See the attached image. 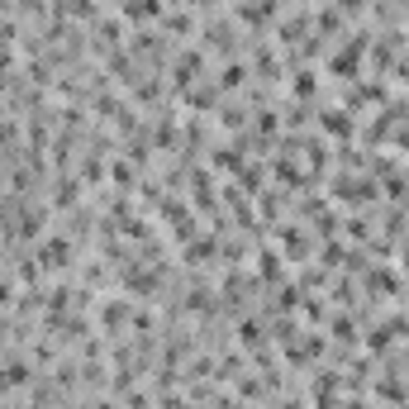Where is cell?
<instances>
[{"mask_svg": "<svg viewBox=\"0 0 409 409\" xmlns=\"http://www.w3.org/2000/svg\"><path fill=\"white\" fill-rule=\"evenodd\" d=\"M109 176H114V186H124V191H134L138 186V171L129 162H114V171H109Z\"/></svg>", "mask_w": 409, "mask_h": 409, "instance_id": "5b68a950", "label": "cell"}, {"mask_svg": "<svg viewBox=\"0 0 409 409\" xmlns=\"http://www.w3.org/2000/svg\"><path fill=\"white\" fill-rule=\"evenodd\" d=\"M72 262V247H67V233H48L38 243V267H67Z\"/></svg>", "mask_w": 409, "mask_h": 409, "instance_id": "7a4b0ae2", "label": "cell"}, {"mask_svg": "<svg viewBox=\"0 0 409 409\" xmlns=\"http://www.w3.org/2000/svg\"><path fill=\"white\" fill-rule=\"evenodd\" d=\"M186 105H191V109H215L219 105V91H215V86H191Z\"/></svg>", "mask_w": 409, "mask_h": 409, "instance_id": "277c9868", "label": "cell"}, {"mask_svg": "<svg viewBox=\"0 0 409 409\" xmlns=\"http://www.w3.org/2000/svg\"><path fill=\"white\" fill-rule=\"evenodd\" d=\"M362 57H366V33H353V38L343 43V53L328 57V72H338V77H353L357 67H362Z\"/></svg>", "mask_w": 409, "mask_h": 409, "instance_id": "6da1fadb", "label": "cell"}, {"mask_svg": "<svg viewBox=\"0 0 409 409\" xmlns=\"http://www.w3.org/2000/svg\"><path fill=\"white\" fill-rule=\"evenodd\" d=\"M243 77H247L243 67H238V62H229V67H224V77H219V86H224V91H233V86L243 82Z\"/></svg>", "mask_w": 409, "mask_h": 409, "instance_id": "ba28073f", "label": "cell"}, {"mask_svg": "<svg viewBox=\"0 0 409 409\" xmlns=\"http://www.w3.org/2000/svg\"><path fill=\"white\" fill-rule=\"evenodd\" d=\"M314 86H319V77H314V72H300V77H295V95H300V100H314Z\"/></svg>", "mask_w": 409, "mask_h": 409, "instance_id": "52a82bcc", "label": "cell"}, {"mask_svg": "<svg viewBox=\"0 0 409 409\" xmlns=\"http://www.w3.org/2000/svg\"><path fill=\"white\" fill-rule=\"evenodd\" d=\"M167 29H171V33H191V15H171Z\"/></svg>", "mask_w": 409, "mask_h": 409, "instance_id": "9c48e42d", "label": "cell"}, {"mask_svg": "<svg viewBox=\"0 0 409 409\" xmlns=\"http://www.w3.org/2000/svg\"><path fill=\"white\" fill-rule=\"evenodd\" d=\"M324 129H328L333 138H353L357 124H353V114H343V109H328V114H324Z\"/></svg>", "mask_w": 409, "mask_h": 409, "instance_id": "3957f363", "label": "cell"}, {"mask_svg": "<svg viewBox=\"0 0 409 409\" xmlns=\"http://www.w3.org/2000/svg\"><path fill=\"white\" fill-rule=\"evenodd\" d=\"M77 195H82L77 181H62V186H57V210H72V205H77Z\"/></svg>", "mask_w": 409, "mask_h": 409, "instance_id": "8992f818", "label": "cell"}, {"mask_svg": "<svg viewBox=\"0 0 409 409\" xmlns=\"http://www.w3.org/2000/svg\"><path fill=\"white\" fill-rule=\"evenodd\" d=\"M15 300V291H10V281H0V304H10Z\"/></svg>", "mask_w": 409, "mask_h": 409, "instance_id": "30bf717a", "label": "cell"}, {"mask_svg": "<svg viewBox=\"0 0 409 409\" xmlns=\"http://www.w3.org/2000/svg\"><path fill=\"white\" fill-rule=\"evenodd\" d=\"M343 409H366V405H362V400H348V405H343Z\"/></svg>", "mask_w": 409, "mask_h": 409, "instance_id": "8fae6325", "label": "cell"}]
</instances>
